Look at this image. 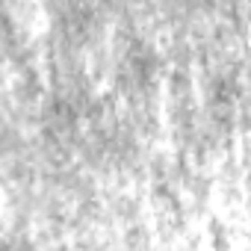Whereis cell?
<instances>
[{
    "mask_svg": "<svg viewBox=\"0 0 251 251\" xmlns=\"http://www.w3.org/2000/svg\"><path fill=\"white\" fill-rule=\"evenodd\" d=\"M210 239H213V251H230V239H227V227L213 219L210 222Z\"/></svg>",
    "mask_w": 251,
    "mask_h": 251,
    "instance_id": "obj_1",
    "label": "cell"
}]
</instances>
